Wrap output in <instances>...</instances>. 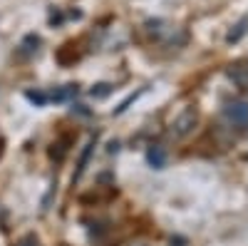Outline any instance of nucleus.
I'll use <instances>...</instances> for the list:
<instances>
[{
	"label": "nucleus",
	"instance_id": "6",
	"mask_svg": "<svg viewBox=\"0 0 248 246\" xmlns=\"http://www.w3.org/2000/svg\"><path fill=\"white\" fill-rule=\"evenodd\" d=\"M17 246H37V239H35V236H25V239L20 241Z\"/></svg>",
	"mask_w": 248,
	"mask_h": 246
},
{
	"label": "nucleus",
	"instance_id": "2",
	"mask_svg": "<svg viewBox=\"0 0 248 246\" xmlns=\"http://www.w3.org/2000/svg\"><path fill=\"white\" fill-rule=\"evenodd\" d=\"M194 122H196V115H194V112H186V115L176 122V134H186V132L194 127Z\"/></svg>",
	"mask_w": 248,
	"mask_h": 246
},
{
	"label": "nucleus",
	"instance_id": "4",
	"mask_svg": "<svg viewBox=\"0 0 248 246\" xmlns=\"http://www.w3.org/2000/svg\"><path fill=\"white\" fill-rule=\"evenodd\" d=\"M246 30H248V17H243L241 23L236 25V30H231V33H229V37H226V43H238V40L246 35Z\"/></svg>",
	"mask_w": 248,
	"mask_h": 246
},
{
	"label": "nucleus",
	"instance_id": "3",
	"mask_svg": "<svg viewBox=\"0 0 248 246\" xmlns=\"http://www.w3.org/2000/svg\"><path fill=\"white\" fill-rule=\"evenodd\" d=\"M149 164L152 167H156V169H161L164 167V162H167V154H164V149L161 147H154V149H149Z\"/></svg>",
	"mask_w": 248,
	"mask_h": 246
},
{
	"label": "nucleus",
	"instance_id": "5",
	"mask_svg": "<svg viewBox=\"0 0 248 246\" xmlns=\"http://www.w3.org/2000/svg\"><path fill=\"white\" fill-rule=\"evenodd\" d=\"M28 99H32V102H37V105H43V102L47 99L43 92H28Z\"/></svg>",
	"mask_w": 248,
	"mask_h": 246
},
{
	"label": "nucleus",
	"instance_id": "1",
	"mask_svg": "<svg viewBox=\"0 0 248 246\" xmlns=\"http://www.w3.org/2000/svg\"><path fill=\"white\" fill-rule=\"evenodd\" d=\"M229 117H231L233 125L246 127L248 125V105H246V102H236V105H231L229 107Z\"/></svg>",
	"mask_w": 248,
	"mask_h": 246
},
{
	"label": "nucleus",
	"instance_id": "7",
	"mask_svg": "<svg viewBox=\"0 0 248 246\" xmlns=\"http://www.w3.org/2000/svg\"><path fill=\"white\" fill-rule=\"evenodd\" d=\"M109 90H107V85H99V90H92V95H97V97H105Z\"/></svg>",
	"mask_w": 248,
	"mask_h": 246
}]
</instances>
